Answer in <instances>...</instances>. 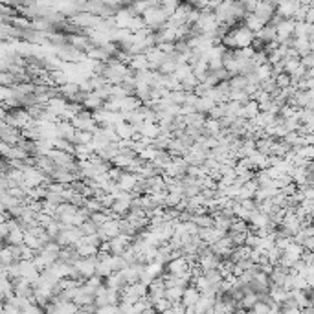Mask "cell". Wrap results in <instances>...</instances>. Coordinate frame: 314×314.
Listing matches in <instances>:
<instances>
[{
  "instance_id": "obj_1",
  "label": "cell",
  "mask_w": 314,
  "mask_h": 314,
  "mask_svg": "<svg viewBox=\"0 0 314 314\" xmlns=\"http://www.w3.org/2000/svg\"><path fill=\"white\" fill-rule=\"evenodd\" d=\"M165 268H167V272L173 274V276H182V274H187V263H186V259H182V257H175V259L165 266Z\"/></svg>"
}]
</instances>
